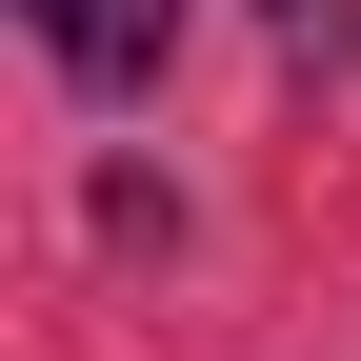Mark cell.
I'll return each instance as SVG.
<instances>
[{"label":"cell","instance_id":"obj_2","mask_svg":"<svg viewBox=\"0 0 361 361\" xmlns=\"http://www.w3.org/2000/svg\"><path fill=\"white\" fill-rule=\"evenodd\" d=\"M261 20H281V61H322V80L361 61V0H261Z\"/></svg>","mask_w":361,"mask_h":361},{"label":"cell","instance_id":"obj_1","mask_svg":"<svg viewBox=\"0 0 361 361\" xmlns=\"http://www.w3.org/2000/svg\"><path fill=\"white\" fill-rule=\"evenodd\" d=\"M20 20H40V61L101 80V101H141V80L180 61V0H20Z\"/></svg>","mask_w":361,"mask_h":361}]
</instances>
